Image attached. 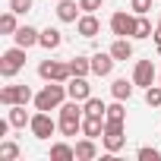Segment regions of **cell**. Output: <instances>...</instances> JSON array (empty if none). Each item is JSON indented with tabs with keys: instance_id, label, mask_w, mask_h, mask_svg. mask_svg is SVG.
Returning a JSON list of instances; mask_svg holds the SVG:
<instances>
[{
	"instance_id": "1",
	"label": "cell",
	"mask_w": 161,
	"mask_h": 161,
	"mask_svg": "<svg viewBox=\"0 0 161 161\" xmlns=\"http://www.w3.org/2000/svg\"><path fill=\"white\" fill-rule=\"evenodd\" d=\"M82 108H79V101H69L60 108V133L63 136H76L79 130H82Z\"/></svg>"
},
{
	"instance_id": "2",
	"label": "cell",
	"mask_w": 161,
	"mask_h": 161,
	"mask_svg": "<svg viewBox=\"0 0 161 161\" xmlns=\"http://www.w3.org/2000/svg\"><path fill=\"white\" fill-rule=\"evenodd\" d=\"M63 95H66V89H63L60 82H51V86H44V89L35 95V108H38V111H54V108L63 104Z\"/></svg>"
},
{
	"instance_id": "3",
	"label": "cell",
	"mask_w": 161,
	"mask_h": 161,
	"mask_svg": "<svg viewBox=\"0 0 161 161\" xmlns=\"http://www.w3.org/2000/svg\"><path fill=\"white\" fill-rule=\"evenodd\" d=\"M25 66V47H10L3 57H0V76H7V79H13L19 69Z\"/></svg>"
},
{
	"instance_id": "4",
	"label": "cell",
	"mask_w": 161,
	"mask_h": 161,
	"mask_svg": "<svg viewBox=\"0 0 161 161\" xmlns=\"http://www.w3.org/2000/svg\"><path fill=\"white\" fill-rule=\"evenodd\" d=\"M38 76L47 79V82H66L73 73H69V63H60V60H41V63H38Z\"/></svg>"
},
{
	"instance_id": "5",
	"label": "cell",
	"mask_w": 161,
	"mask_h": 161,
	"mask_svg": "<svg viewBox=\"0 0 161 161\" xmlns=\"http://www.w3.org/2000/svg\"><path fill=\"white\" fill-rule=\"evenodd\" d=\"M136 29H139V19H136V16H130L126 10H117V13L111 16V32H114L117 38H126V35H133V38H136Z\"/></svg>"
},
{
	"instance_id": "6",
	"label": "cell",
	"mask_w": 161,
	"mask_h": 161,
	"mask_svg": "<svg viewBox=\"0 0 161 161\" xmlns=\"http://www.w3.org/2000/svg\"><path fill=\"white\" fill-rule=\"evenodd\" d=\"M32 101V89L29 86H7V89H0V104H29Z\"/></svg>"
},
{
	"instance_id": "7",
	"label": "cell",
	"mask_w": 161,
	"mask_h": 161,
	"mask_svg": "<svg viewBox=\"0 0 161 161\" xmlns=\"http://www.w3.org/2000/svg\"><path fill=\"white\" fill-rule=\"evenodd\" d=\"M104 148L114 155V152H120L123 145H126V133H123V123H104Z\"/></svg>"
},
{
	"instance_id": "8",
	"label": "cell",
	"mask_w": 161,
	"mask_h": 161,
	"mask_svg": "<svg viewBox=\"0 0 161 161\" xmlns=\"http://www.w3.org/2000/svg\"><path fill=\"white\" fill-rule=\"evenodd\" d=\"M29 126H32V136H35V139H51V136H54V130H57V123L51 120V114H47V111H38V114L32 117V123H29Z\"/></svg>"
},
{
	"instance_id": "9",
	"label": "cell",
	"mask_w": 161,
	"mask_h": 161,
	"mask_svg": "<svg viewBox=\"0 0 161 161\" xmlns=\"http://www.w3.org/2000/svg\"><path fill=\"white\" fill-rule=\"evenodd\" d=\"M155 63H152V57L148 60H136V69H133V82L136 86H142V89H148V86H155Z\"/></svg>"
},
{
	"instance_id": "10",
	"label": "cell",
	"mask_w": 161,
	"mask_h": 161,
	"mask_svg": "<svg viewBox=\"0 0 161 161\" xmlns=\"http://www.w3.org/2000/svg\"><path fill=\"white\" fill-rule=\"evenodd\" d=\"M66 95H69L73 101H86V98H92V86H89V79H86V76H69Z\"/></svg>"
},
{
	"instance_id": "11",
	"label": "cell",
	"mask_w": 161,
	"mask_h": 161,
	"mask_svg": "<svg viewBox=\"0 0 161 161\" xmlns=\"http://www.w3.org/2000/svg\"><path fill=\"white\" fill-rule=\"evenodd\" d=\"M76 32L82 35V38H95V35L101 32V22H98V16H95V13L79 16V19H76Z\"/></svg>"
},
{
	"instance_id": "12",
	"label": "cell",
	"mask_w": 161,
	"mask_h": 161,
	"mask_svg": "<svg viewBox=\"0 0 161 161\" xmlns=\"http://www.w3.org/2000/svg\"><path fill=\"white\" fill-rule=\"evenodd\" d=\"M79 3H73V0H57V19L60 22H76L79 19Z\"/></svg>"
},
{
	"instance_id": "13",
	"label": "cell",
	"mask_w": 161,
	"mask_h": 161,
	"mask_svg": "<svg viewBox=\"0 0 161 161\" xmlns=\"http://www.w3.org/2000/svg\"><path fill=\"white\" fill-rule=\"evenodd\" d=\"M114 54H95L92 57V73L95 76H111V69H114Z\"/></svg>"
},
{
	"instance_id": "14",
	"label": "cell",
	"mask_w": 161,
	"mask_h": 161,
	"mask_svg": "<svg viewBox=\"0 0 161 161\" xmlns=\"http://www.w3.org/2000/svg\"><path fill=\"white\" fill-rule=\"evenodd\" d=\"M82 133H86L89 139L104 136V117H92V114H86V117H82Z\"/></svg>"
},
{
	"instance_id": "15",
	"label": "cell",
	"mask_w": 161,
	"mask_h": 161,
	"mask_svg": "<svg viewBox=\"0 0 161 161\" xmlns=\"http://www.w3.org/2000/svg\"><path fill=\"white\" fill-rule=\"evenodd\" d=\"M13 38H16V44H19V47H32V44H38V41H41V32H35L32 25H22V29H16V35H13Z\"/></svg>"
},
{
	"instance_id": "16",
	"label": "cell",
	"mask_w": 161,
	"mask_h": 161,
	"mask_svg": "<svg viewBox=\"0 0 161 161\" xmlns=\"http://www.w3.org/2000/svg\"><path fill=\"white\" fill-rule=\"evenodd\" d=\"M76 158L79 161H92V158H98V145H95V139H82V142H76Z\"/></svg>"
},
{
	"instance_id": "17",
	"label": "cell",
	"mask_w": 161,
	"mask_h": 161,
	"mask_svg": "<svg viewBox=\"0 0 161 161\" xmlns=\"http://www.w3.org/2000/svg\"><path fill=\"white\" fill-rule=\"evenodd\" d=\"M73 158H76V148L73 145H66V142L51 145V161H73Z\"/></svg>"
},
{
	"instance_id": "18",
	"label": "cell",
	"mask_w": 161,
	"mask_h": 161,
	"mask_svg": "<svg viewBox=\"0 0 161 161\" xmlns=\"http://www.w3.org/2000/svg\"><path fill=\"white\" fill-rule=\"evenodd\" d=\"M133 86H136V82H126V79H114V82H111V95H114V98H120V101H126V98L133 95Z\"/></svg>"
},
{
	"instance_id": "19",
	"label": "cell",
	"mask_w": 161,
	"mask_h": 161,
	"mask_svg": "<svg viewBox=\"0 0 161 161\" xmlns=\"http://www.w3.org/2000/svg\"><path fill=\"white\" fill-rule=\"evenodd\" d=\"M111 54H114V60H130V57H133V44H130L126 38H117V41L111 44Z\"/></svg>"
},
{
	"instance_id": "20",
	"label": "cell",
	"mask_w": 161,
	"mask_h": 161,
	"mask_svg": "<svg viewBox=\"0 0 161 161\" xmlns=\"http://www.w3.org/2000/svg\"><path fill=\"white\" fill-rule=\"evenodd\" d=\"M126 120V111H123V101L117 98L114 104H108V114H104V123H123Z\"/></svg>"
},
{
	"instance_id": "21",
	"label": "cell",
	"mask_w": 161,
	"mask_h": 161,
	"mask_svg": "<svg viewBox=\"0 0 161 161\" xmlns=\"http://www.w3.org/2000/svg\"><path fill=\"white\" fill-rule=\"evenodd\" d=\"M60 41H63V35H60L57 29H44L38 44H41V47H47V51H54V47H60Z\"/></svg>"
},
{
	"instance_id": "22",
	"label": "cell",
	"mask_w": 161,
	"mask_h": 161,
	"mask_svg": "<svg viewBox=\"0 0 161 161\" xmlns=\"http://www.w3.org/2000/svg\"><path fill=\"white\" fill-rule=\"evenodd\" d=\"M10 123H13V126H25V123H32V117L25 114V104H13V108H10Z\"/></svg>"
},
{
	"instance_id": "23",
	"label": "cell",
	"mask_w": 161,
	"mask_h": 161,
	"mask_svg": "<svg viewBox=\"0 0 161 161\" xmlns=\"http://www.w3.org/2000/svg\"><path fill=\"white\" fill-rule=\"evenodd\" d=\"M69 73H73V76H89V73H92V60L73 57V60H69Z\"/></svg>"
},
{
	"instance_id": "24",
	"label": "cell",
	"mask_w": 161,
	"mask_h": 161,
	"mask_svg": "<svg viewBox=\"0 0 161 161\" xmlns=\"http://www.w3.org/2000/svg\"><path fill=\"white\" fill-rule=\"evenodd\" d=\"M86 114H92V117H104L108 114V104L101 101V98H86V108H82Z\"/></svg>"
},
{
	"instance_id": "25",
	"label": "cell",
	"mask_w": 161,
	"mask_h": 161,
	"mask_svg": "<svg viewBox=\"0 0 161 161\" xmlns=\"http://www.w3.org/2000/svg\"><path fill=\"white\" fill-rule=\"evenodd\" d=\"M16 13L10 10V13H3V16H0V32H3V35H16Z\"/></svg>"
},
{
	"instance_id": "26",
	"label": "cell",
	"mask_w": 161,
	"mask_h": 161,
	"mask_svg": "<svg viewBox=\"0 0 161 161\" xmlns=\"http://www.w3.org/2000/svg\"><path fill=\"white\" fill-rule=\"evenodd\" d=\"M145 101H148V108H158V104H161V82L145 89Z\"/></svg>"
},
{
	"instance_id": "27",
	"label": "cell",
	"mask_w": 161,
	"mask_h": 161,
	"mask_svg": "<svg viewBox=\"0 0 161 161\" xmlns=\"http://www.w3.org/2000/svg\"><path fill=\"white\" fill-rule=\"evenodd\" d=\"M0 158H7V161L19 158V145L16 142H0Z\"/></svg>"
},
{
	"instance_id": "28",
	"label": "cell",
	"mask_w": 161,
	"mask_h": 161,
	"mask_svg": "<svg viewBox=\"0 0 161 161\" xmlns=\"http://www.w3.org/2000/svg\"><path fill=\"white\" fill-rule=\"evenodd\" d=\"M136 38H152V22L145 16H139V29H136Z\"/></svg>"
},
{
	"instance_id": "29",
	"label": "cell",
	"mask_w": 161,
	"mask_h": 161,
	"mask_svg": "<svg viewBox=\"0 0 161 161\" xmlns=\"http://www.w3.org/2000/svg\"><path fill=\"white\" fill-rule=\"evenodd\" d=\"M32 3H35V0H10V10L13 13H29Z\"/></svg>"
},
{
	"instance_id": "30",
	"label": "cell",
	"mask_w": 161,
	"mask_h": 161,
	"mask_svg": "<svg viewBox=\"0 0 161 161\" xmlns=\"http://www.w3.org/2000/svg\"><path fill=\"white\" fill-rule=\"evenodd\" d=\"M130 10H133V13H139V16H145V13L152 10V0H133Z\"/></svg>"
},
{
	"instance_id": "31",
	"label": "cell",
	"mask_w": 161,
	"mask_h": 161,
	"mask_svg": "<svg viewBox=\"0 0 161 161\" xmlns=\"http://www.w3.org/2000/svg\"><path fill=\"white\" fill-rule=\"evenodd\" d=\"M139 158H142V161H158V158H161V152L145 145V148H139Z\"/></svg>"
},
{
	"instance_id": "32",
	"label": "cell",
	"mask_w": 161,
	"mask_h": 161,
	"mask_svg": "<svg viewBox=\"0 0 161 161\" xmlns=\"http://www.w3.org/2000/svg\"><path fill=\"white\" fill-rule=\"evenodd\" d=\"M79 7H82L86 13H95V10L101 7V0H79Z\"/></svg>"
},
{
	"instance_id": "33",
	"label": "cell",
	"mask_w": 161,
	"mask_h": 161,
	"mask_svg": "<svg viewBox=\"0 0 161 161\" xmlns=\"http://www.w3.org/2000/svg\"><path fill=\"white\" fill-rule=\"evenodd\" d=\"M152 38H155V44H158V47H161V25H158V29H155V32H152Z\"/></svg>"
},
{
	"instance_id": "34",
	"label": "cell",
	"mask_w": 161,
	"mask_h": 161,
	"mask_svg": "<svg viewBox=\"0 0 161 161\" xmlns=\"http://www.w3.org/2000/svg\"><path fill=\"white\" fill-rule=\"evenodd\" d=\"M158 57H161V47H158Z\"/></svg>"
},
{
	"instance_id": "35",
	"label": "cell",
	"mask_w": 161,
	"mask_h": 161,
	"mask_svg": "<svg viewBox=\"0 0 161 161\" xmlns=\"http://www.w3.org/2000/svg\"><path fill=\"white\" fill-rule=\"evenodd\" d=\"M158 82H161V76H158Z\"/></svg>"
},
{
	"instance_id": "36",
	"label": "cell",
	"mask_w": 161,
	"mask_h": 161,
	"mask_svg": "<svg viewBox=\"0 0 161 161\" xmlns=\"http://www.w3.org/2000/svg\"><path fill=\"white\" fill-rule=\"evenodd\" d=\"M158 25H161V19H158Z\"/></svg>"
}]
</instances>
